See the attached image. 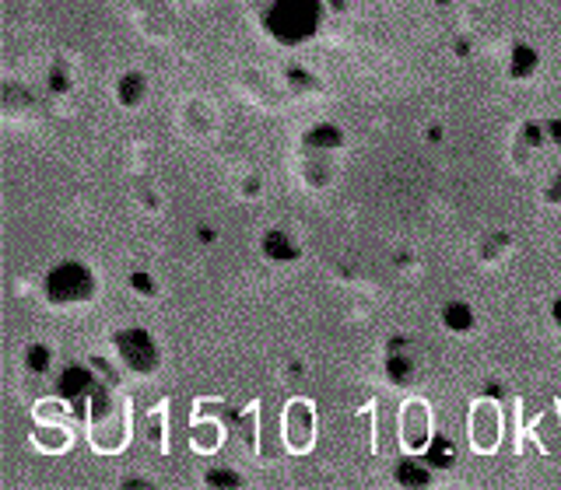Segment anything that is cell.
Returning <instances> with one entry per match:
<instances>
[{
    "mask_svg": "<svg viewBox=\"0 0 561 490\" xmlns=\"http://www.w3.org/2000/svg\"><path fill=\"white\" fill-rule=\"evenodd\" d=\"M505 252H509V235H491L481 249V263H499Z\"/></svg>",
    "mask_w": 561,
    "mask_h": 490,
    "instance_id": "obj_20",
    "label": "cell"
},
{
    "mask_svg": "<svg viewBox=\"0 0 561 490\" xmlns=\"http://www.w3.org/2000/svg\"><path fill=\"white\" fill-rule=\"evenodd\" d=\"M548 127V138H551V144H561V123L554 120V123H544Z\"/></svg>",
    "mask_w": 561,
    "mask_h": 490,
    "instance_id": "obj_26",
    "label": "cell"
},
{
    "mask_svg": "<svg viewBox=\"0 0 561 490\" xmlns=\"http://www.w3.org/2000/svg\"><path fill=\"white\" fill-rule=\"evenodd\" d=\"M435 4H450V0H435Z\"/></svg>",
    "mask_w": 561,
    "mask_h": 490,
    "instance_id": "obj_28",
    "label": "cell"
},
{
    "mask_svg": "<svg viewBox=\"0 0 561 490\" xmlns=\"http://www.w3.org/2000/svg\"><path fill=\"white\" fill-rule=\"evenodd\" d=\"M544 200H548V204H561V168L548 179V186H544Z\"/></svg>",
    "mask_w": 561,
    "mask_h": 490,
    "instance_id": "obj_25",
    "label": "cell"
},
{
    "mask_svg": "<svg viewBox=\"0 0 561 490\" xmlns=\"http://www.w3.org/2000/svg\"><path fill=\"white\" fill-rule=\"evenodd\" d=\"M95 291H98V280L92 274V266L81 260H63L43 277L46 301L49 306H60V309L85 306V301L95 298Z\"/></svg>",
    "mask_w": 561,
    "mask_h": 490,
    "instance_id": "obj_2",
    "label": "cell"
},
{
    "mask_svg": "<svg viewBox=\"0 0 561 490\" xmlns=\"http://www.w3.org/2000/svg\"><path fill=\"white\" fill-rule=\"evenodd\" d=\"M432 438H435V431H432V410H428V403L425 399H407L404 410H401V445L407 452L421 455Z\"/></svg>",
    "mask_w": 561,
    "mask_h": 490,
    "instance_id": "obj_7",
    "label": "cell"
},
{
    "mask_svg": "<svg viewBox=\"0 0 561 490\" xmlns=\"http://www.w3.org/2000/svg\"><path fill=\"white\" fill-rule=\"evenodd\" d=\"M260 22L277 46H306L323 25V0H267Z\"/></svg>",
    "mask_w": 561,
    "mask_h": 490,
    "instance_id": "obj_1",
    "label": "cell"
},
{
    "mask_svg": "<svg viewBox=\"0 0 561 490\" xmlns=\"http://www.w3.org/2000/svg\"><path fill=\"white\" fill-rule=\"evenodd\" d=\"M285 77H288V84L295 92H317V77H312L306 67H288Z\"/></svg>",
    "mask_w": 561,
    "mask_h": 490,
    "instance_id": "obj_21",
    "label": "cell"
},
{
    "mask_svg": "<svg viewBox=\"0 0 561 490\" xmlns=\"http://www.w3.org/2000/svg\"><path fill=\"white\" fill-rule=\"evenodd\" d=\"M190 445L201 452V455H211L225 445V425L214 417H196L193 420V431H190Z\"/></svg>",
    "mask_w": 561,
    "mask_h": 490,
    "instance_id": "obj_10",
    "label": "cell"
},
{
    "mask_svg": "<svg viewBox=\"0 0 561 490\" xmlns=\"http://www.w3.org/2000/svg\"><path fill=\"white\" fill-rule=\"evenodd\" d=\"M386 375H390V382H397V385L415 382V375H418V358H415V354H407V350H393L390 347Z\"/></svg>",
    "mask_w": 561,
    "mask_h": 490,
    "instance_id": "obj_15",
    "label": "cell"
},
{
    "mask_svg": "<svg viewBox=\"0 0 561 490\" xmlns=\"http://www.w3.org/2000/svg\"><path fill=\"white\" fill-rule=\"evenodd\" d=\"M467 431H470V445L474 452L491 455L494 449L502 445V407L491 399H477L470 407V420H467Z\"/></svg>",
    "mask_w": 561,
    "mask_h": 490,
    "instance_id": "obj_5",
    "label": "cell"
},
{
    "mask_svg": "<svg viewBox=\"0 0 561 490\" xmlns=\"http://www.w3.org/2000/svg\"><path fill=\"white\" fill-rule=\"evenodd\" d=\"M442 326L450 330V333L467 336L477 326V315H474V309L467 306V301H450V306L442 309Z\"/></svg>",
    "mask_w": 561,
    "mask_h": 490,
    "instance_id": "obj_14",
    "label": "cell"
},
{
    "mask_svg": "<svg viewBox=\"0 0 561 490\" xmlns=\"http://www.w3.org/2000/svg\"><path fill=\"white\" fill-rule=\"evenodd\" d=\"M49 88H53L57 95H63L71 88V74H68V67H53V71H49Z\"/></svg>",
    "mask_w": 561,
    "mask_h": 490,
    "instance_id": "obj_23",
    "label": "cell"
},
{
    "mask_svg": "<svg viewBox=\"0 0 561 490\" xmlns=\"http://www.w3.org/2000/svg\"><path fill=\"white\" fill-rule=\"evenodd\" d=\"M421 459L428 463V466H453L456 463V449H453V442H445V438H432V442H428V449L421 452Z\"/></svg>",
    "mask_w": 561,
    "mask_h": 490,
    "instance_id": "obj_18",
    "label": "cell"
},
{
    "mask_svg": "<svg viewBox=\"0 0 561 490\" xmlns=\"http://www.w3.org/2000/svg\"><path fill=\"white\" fill-rule=\"evenodd\" d=\"M88 428H92V445L98 452H120L127 445V434H130L127 414L120 403H112L106 389H98L88 403Z\"/></svg>",
    "mask_w": 561,
    "mask_h": 490,
    "instance_id": "obj_3",
    "label": "cell"
},
{
    "mask_svg": "<svg viewBox=\"0 0 561 490\" xmlns=\"http://www.w3.org/2000/svg\"><path fill=\"white\" fill-rule=\"evenodd\" d=\"M25 368L32 371V375H46V371L53 368V350H49L46 344L28 347V354H25Z\"/></svg>",
    "mask_w": 561,
    "mask_h": 490,
    "instance_id": "obj_19",
    "label": "cell"
},
{
    "mask_svg": "<svg viewBox=\"0 0 561 490\" xmlns=\"http://www.w3.org/2000/svg\"><path fill=\"white\" fill-rule=\"evenodd\" d=\"M112 350H117L123 368L134 371V375H155L162 364V350L155 344V336L141 326H127L112 333Z\"/></svg>",
    "mask_w": 561,
    "mask_h": 490,
    "instance_id": "obj_4",
    "label": "cell"
},
{
    "mask_svg": "<svg viewBox=\"0 0 561 490\" xmlns=\"http://www.w3.org/2000/svg\"><path fill=\"white\" fill-rule=\"evenodd\" d=\"M98 379L92 375L88 364H68L57 375V396L63 403H92V396L98 393Z\"/></svg>",
    "mask_w": 561,
    "mask_h": 490,
    "instance_id": "obj_8",
    "label": "cell"
},
{
    "mask_svg": "<svg viewBox=\"0 0 561 490\" xmlns=\"http://www.w3.org/2000/svg\"><path fill=\"white\" fill-rule=\"evenodd\" d=\"M344 144V133L334 127V123H320V127H312L306 133V151H309V158H330V155H337Z\"/></svg>",
    "mask_w": 561,
    "mask_h": 490,
    "instance_id": "obj_11",
    "label": "cell"
},
{
    "mask_svg": "<svg viewBox=\"0 0 561 490\" xmlns=\"http://www.w3.org/2000/svg\"><path fill=\"white\" fill-rule=\"evenodd\" d=\"M263 256H267L271 263H295L299 260V242L291 239L288 231H280V228H271L267 235H263Z\"/></svg>",
    "mask_w": 561,
    "mask_h": 490,
    "instance_id": "obj_12",
    "label": "cell"
},
{
    "mask_svg": "<svg viewBox=\"0 0 561 490\" xmlns=\"http://www.w3.org/2000/svg\"><path fill=\"white\" fill-rule=\"evenodd\" d=\"M317 442V410L306 399H291L285 407V445L295 455H306Z\"/></svg>",
    "mask_w": 561,
    "mask_h": 490,
    "instance_id": "obj_6",
    "label": "cell"
},
{
    "mask_svg": "<svg viewBox=\"0 0 561 490\" xmlns=\"http://www.w3.org/2000/svg\"><path fill=\"white\" fill-rule=\"evenodd\" d=\"M537 67H540L537 49L526 46V43H516L513 53H509V74H513L516 81H526V77L537 74Z\"/></svg>",
    "mask_w": 561,
    "mask_h": 490,
    "instance_id": "obj_16",
    "label": "cell"
},
{
    "mask_svg": "<svg viewBox=\"0 0 561 490\" xmlns=\"http://www.w3.org/2000/svg\"><path fill=\"white\" fill-rule=\"evenodd\" d=\"M117 98H120V106L127 109H138L144 98H147V77L141 71H127L120 81H117Z\"/></svg>",
    "mask_w": 561,
    "mask_h": 490,
    "instance_id": "obj_13",
    "label": "cell"
},
{
    "mask_svg": "<svg viewBox=\"0 0 561 490\" xmlns=\"http://www.w3.org/2000/svg\"><path fill=\"white\" fill-rule=\"evenodd\" d=\"M32 445L46 455L68 452L71 449V428L60 425V420H36V434H32Z\"/></svg>",
    "mask_w": 561,
    "mask_h": 490,
    "instance_id": "obj_9",
    "label": "cell"
},
{
    "mask_svg": "<svg viewBox=\"0 0 561 490\" xmlns=\"http://www.w3.org/2000/svg\"><path fill=\"white\" fill-rule=\"evenodd\" d=\"M551 319H554V323L561 326V298L554 301V306H551Z\"/></svg>",
    "mask_w": 561,
    "mask_h": 490,
    "instance_id": "obj_27",
    "label": "cell"
},
{
    "mask_svg": "<svg viewBox=\"0 0 561 490\" xmlns=\"http://www.w3.org/2000/svg\"><path fill=\"white\" fill-rule=\"evenodd\" d=\"M130 287H134V291H141L144 298H155V280L147 277V274H130Z\"/></svg>",
    "mask_w": 561,
    "mask_h": 490,
    "instance_id": "obj_24",
    "label": "cell"
},
{
    "mask_svg": "<svg viewBox=\"0 0 561 490\" xmlns=\"http://www.w3.org/2000/svg\"><path fill=\"white\" fill-rule=\"evenodd\" d=\"M393 480L401 487H425V483H432V469H428L425 459H404L397 466V473H393Z\"/></svg>",
    "mask_w": 561,
    "mask_h": 490,
    "instance_id": "obj_17",
    "label": "cell"
},
{
    "mask_svg": "<svg viewBox=\"0 0 561 490\" xmlns=\"http://www.w3.org/2000/svg\"><path fill=\"white\" fill-rule=\"evenodd\" d=\"M204 480L211 487H239L242 483V477H239V473H232V469H211Z\"/></svg>",
    "mask_w": 561,
    "mask_h": 490,
    "instance_id": "obj_22",
    "label": "cell"
}]
</instances>
